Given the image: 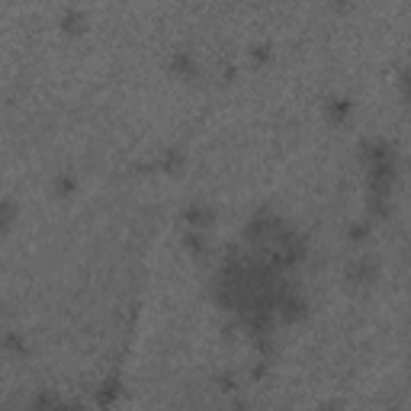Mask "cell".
I'll return each instance as SVG.
<instances>
[{
	"mask_svg": "<svg viewBox=\"0 0 411 411\" xmlns=\"http://www.w3.org/2000/svg\"><path fill=\"white\" fill-rule=\"evenodd\" d=\"M347 277H350V283H373L376 280V264L369 257H360V260H353L350 270H347Z\"/></svg>",
	"mask_w": 411,
	"mask_h": 411,
	"instance_id": "obj_1",
	"label": "cell"
},
{
	"mask_svg": "<svg viewBox=\"0 0 411 411\" xmlns=\"http://www.w3.org/2000/svg\"><path fill=\"white\" fill-rule=\"evenodd\" d=\"M186 222H193V225L206 228L212 222V209H202V206H193V209L186 212Z\"/></svg>",
	"mask_w": 411,
	"mask_h": 411,
	"instance_id": "obj_2",
	"label": "cell"
},
{
	"mask_svg": "<svg viewBox=\"0 0 411 411\" xmlns=\"http://www.w3.org/2000/svg\"><path fill=\"white\" fill-rule=\"evenodd\" d=\"M174 71H180V74H193V58H190V55H177Z\"/></svg>",
	"mask_w": 411,
	"mask_h": 411,
	"instance_id": "obj_3",
	"label": "cell"
},
{
	"mask_svg": "<svg viewBox=\"0 0 411 411\" xmlns=\"http://www.w3.org/2000/svg\"><path fill=\"white\" fill-rule=\"evenodd\" d=\"M402 93H405V100H408V106H411V71H405L402 74Z\"/></svg>",
	"mask_w": 411,
	"mask_h": 411,
	"instance_id": "obj_4",
	"label": "cell"
}]
</instances>
